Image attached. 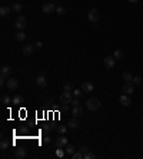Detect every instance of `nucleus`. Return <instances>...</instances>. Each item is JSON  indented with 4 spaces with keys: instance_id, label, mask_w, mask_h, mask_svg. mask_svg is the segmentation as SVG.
<instances>
[{
    "instance_id": "nucleus-2",
    "label": "nucleus",
    "mask_w": 143,
    "mask_h": 159,
    "mask_svg": "<svg viewBox=\"0 0 143 159\" xmlns=\"http://www.w3.org/2000/svg\"><path fill=\"white\" fill-rule=\"evenodd\" d=\"M74 96H73V93L72 92H63L62 95H60V98H59V100H60V103L62 105H67V103H70L72 99H73Z\"/></svg>"
},
{
    "instance_id": "nucleus-14",
    "label": "nucleus",
    "mask_w": 143,
    "mask_h": 159,
    "mask_svg": "<svg viewBox=\"0 0 143 159\" xmlns=\"http://www.w3.org/2000/svg\"><path fill=\"white\" fill-rule=\"evenodd\" d=\"M93 89H94V86L90 82H83L82 83V90L83 92H93Z\"/></svg>"
},
{
    "instance_id": "nucleus-30",
    "label": "nucleus",
    "mask_w": 143,
    "mask_h": 159,
    "mask_svg": "<svg viewBox=\"0 0 143 159\" xmlns=\"http://www.w3.org/2000/svg\"><path fill=\"white\" fill-rule=\"evenodd\" d=\"M72 158L73 159H83V153L79 151V152H74L73 155H72Z\"/></svg>"
},
{
    "instance_id": "nucleus-25",
    "label": "nucleus",
    "mask_w": 143,
    "mask_h": 159,
    "mask_svg": "<svg viewBox=\"0 0 143 159\" xmlns=\"http://www.w3.org/2000/svg\"><path fill=\"white\" fill-rule=\"evenodd\" d=\"M113 57L115 59H122L123 57V50H120V49H116L115 53H113Z\"/></svg>"
},
{
    "instance_id": "nucleus-37",
    "label": "nucleus",
    "mask_w": 143,
    "mask_h": 159,
    "mask_svg": "<svg viewBox=\"0 0 143 159\" xmlns=\"http://www.w3.org/2000/svg\"><path fill=\"white\" fill-rule=\"evenodd\" d=\"M50 142H52V138H50L49 135H46V136H44V143H46V145H49Z\"/></svg>"
},
{
    "instance_id": "nucleus-11",
    "label": "nucleus",
    "mask_w": 143,
    "mask_h": 159,
    "mask_svg": "<svg viewBox=\"0 0 143 159\" xmlns=\"http://www.w3.org/2000/svg\"><path fill=\"white\" fill-rule=\"evenodd\" d=\"M119 102H120V105L122 106H129L132 103V99H130V95H126L123 93L122 96H120V99H119Z\"/></svg>"
},
{
    "instance_id": "nucleus-16",
    "label": "nucleus",
    "mask_w": 143,
    "mask_h": 159,
    "mask_svg": "<svg viewBox=\"0 0 143 159\" xmlns=\"http://www.w3.org/2000/svg\"><path fill=\"white\" fill-rule=\"evenodd\" d=\"M15 156H16L17 159L26 158V149H23V148H19V149H16V152H15Z\"/></svg>"
},
{
    "instance_id": "nucleus-6",
    "label": "nucleus",
    "mask_w": 143,
    "mask_h": 159,
    "mask_svg": "<svg viewBox=\"0 0 143 159\" xmlns=\"http://www.w3.org/2000/svg\"><path fill=\"white\" fill-rule=\"evenodd\" d=\"M6 86L9 90H17L19 89V82L16 77H9L7 82H6Z\"/></svg>"
},
{
    "instance_id": "nucleus-28",
    "label": "nucleus",
    "mask_w": 143,
    "mask_h": 159,
    "mask_svg": "<svg viewBox=\"0 0 143 159\" xmlns=\"http://www.w3.org/2000/svg\"><path fill=\"white\" fill-rule=\"evenodd\" d=\"M0 148H1V151H6V149L9 148V141L1 139V142H0Z\"/></svg>"
},
{
    "instance_id": "nucleus-40",
    "label": "nucleus",
    "mask_w": 143,
    "mask_h": 159,
    "mask_svg": "<svg viewBox=\"0 0 143 159\" xmlns=\"http://www.w3.org/2000/svg\"><path fill=\"white\" fill-rule=\"evenodd\" d=\"M49 1H52V0H49Z\"/></svg>"
},
{
    "instance_id": "nucleus-27",
    "label": "nucleus",
    "mask_w": 143,
    "mask_h": 159,
    "mask_svg": "<svg viewBox=\"0 0 143 159\" xmlns=\"http://www.w3.org/2000/svg\"><path fill=\"white\" fill-rule=\"evenodd\" d=\"M72 93H73V96H74V98H80V96L83 95V90H82V89H73V92H72Z\"/></svg>"
},
{
    "instance_id": "nucleus-36",
    "label": "nucleus",
    "mask_w": 143,
    "mask_h": 159,
    "mask_svg": "<svg viewBox=\"0 0 143 159\" xmlns=\"http://www.w3.org/2000/svg\"><path fill=\"white\" fill-rule=\"evenodd\" d=\"M56 155H57L59 158H62V156L65 155V151H62V149H57V151H56Z\"/></svg>"
},
{
    "instance_id": "nucleus-9",
    "label": "nucleus",
    "mask_w": 143,
    "mask_h": 159,
    "mask_svg": "<svg viewBox=\"0 0 143 159\" xmlns=\"http://www.w3.org/2000/svg\"><path fill=\"white\" fill-rule=\"evenodd\" d=\"M72 115H73V118H82L83 116V107L80 105L77 106H73V110H72Z\"/></svg>"
},
{
    "instance_id": "nucleus-22",
    "label": "nucleus",
    "mask_w": 143,
    "mask_h": 159,
    "mask_svg": "<svg viewBox=\"0 0 143 159\" xmlns=\"http://www.w3.org/2000/svg\"><path fill=\"white\" fill-rule=\"evenodd\" d=\"M73 89H74V86H73L72 82H66L63 85V90H66V92H73Z\"/></svg>"
},
{
    "instance_id": "nucleus-23",
    "label": "nucleus",
    "mask_w": 143,
    "mask_h": 159,
    "mask_svg": "<svg viewBox=\"0 0 143 159\" xmlns=\"http://www.w3.org/2000/svg\"><path fill=\"white\" fill-rule=\"evenodd\" d=\"M56 13H57L59 16H65L67 12H66V9H65L63 6H57V7H56Z\"/></svg>"
},
{
    "instance_id": "nucleus-24",
    "label": "nucleus",
    "mask_w": 143,
    "mask_h": 159,
    "mask_svg": "<svg viewBox=\"0 0 143 159\" xmlns=\"http://www.w3.org/2000/svg\"><path fill=\"white\" fill-rule=\"evenodd\" d=\"M67 128H69L67 125H59V126H57V132H59L60 135H65L66 130H67Z\"/></svg>"
},
{
    "instance_id": "nucleus-5",
    "label": "nucleus",
    "mask_w": 143,
    "mask_h": 159,
    "mask_svg": "<svg viewBox=\"0 0 143 159\" xmlns=\"http://www.w3.org/2000/svg\"><path fill=\"white\" fill-rule=\"evenodd\" d=\"M15 26H16V29L19 30H23V29H26V26H27V20L24 16H19L16 19V22H15Z\"/></svg>"
},
{
    "instance_id": "nucleus-18",
    "label": "nucleus",
    "mask_w": 143,
    "mask_h": 159,
    "mask_svg": "<svg viewBox=\"0 0 143 159\" xmlns=\"http://www.w3.org/2000/svg\"><path fill=\"white\" fill-rule=\"evenodd\" d=\"M26 37H27V35H26L23 30H19L17 33H16V40H17V42H24Z\"/></svg>"
},
{
    "instance_id": "nucleus-12",
    "label": "nucleus",
    "mask_w": 143,
    "mask_h": 159,
    "mask_svg": "<svg viewBox=\"0 0 143 159\" xmlns=\"http://www.w3.org/2000/svg\"><path fill=\"white\" fill-rule=\"evenodd\" d=\"M123 93H126V95H132L133 92H135V88H133V83L132 82H126L125 85H123Z\"/></svg>"
},
{
    "instance_id": "nucleus-7",
    "label": "nucleus",
    "mask_w": 143,
    "mask_h": 159,
    "mask_svg": "<svg viewBox=\"0 0 143 159\" xmlns=\"http://www.w3.org/2000/svg\"><path fill=\"white\" fill-rule=\"evenodd\" d=\"M42 12L46 13V15H50V13L56 12V7H54V4L52 1H47V3H44V4L42 6Z\"/></svg>"
},
{
    "instance_id": "nucleus-38",
    "label": "nucleus",
    "mask_w": 143,
    "mask_h": 159,
    "mask_svg": "<svg viewBox=\"0 0 143 159\" xmlns=\"http://www.w3.org/2000/svg\"><path fill=\"white\" fill-rule=\"evenodd\" d=\"M35 47H36V49H42V47H43V43H42V42H36Z\"/></svg>"
},
{
    "instance_id": "nucleus-4",
    "label": "nucleus",
    "mask_w": 143,
    "mask_h": 159,
    "mask_svg": "<svg viewBox=\"0 0 143 159\" xmlns=\"http://www.w3.org/2000/svg\"><path fill=\"white\" fill-rule=\"evenodd\" d=\"M99 10L97 9H92L89 10V13H87V19H89L90 23H97L99 22Z\"/></svg>"
},
{
    "instance_id": "nucleus-13",
    "label": "nucleus",
    "mask_w": 143,
    "mask_h": 159,
    "mask_svg": "<svg viewBox=\"0 0 143 159\" xmlns=\"http://www.w3.org/2000/svg\"><path fill=\"white\" fill-rule=\"evenodd\" d=\"M36 85H37L39 88H46V85H47V79H46L43 75H40V76H37V79H36Z\"/></svg>"
},
{
    "instance_id": "nucleus-3",
    "label": "nucleus",
    "mask_w": 143,
    "mask_h": 159,
    "mask_svg": "<svg viewBox=\"0 0 143 159\" xmlns=\"http://www.w3.org/2000/svg\"><path fill=\"white\" fill-rule=\"evenodd\" d=\"M67 143H69V142H67V138L62 135V136H59V138L54 141V146H56L57 149H65Z\"/></svg>"
},
{
    "instance_id": "nucleus-15",
    "label": "nucleus",
    "mask_w": 143,
    "mask_h": 159,
    "mask_svg": "<svg viewBox=\"0 0 143 159\" xmlns=\"http://www.w3.org/2000/svg\"><path fill=\"white\" fill-rule=\"evenodd\" d=\"M10 12H12V9H10V7H7V6H1V7H0V16H1V17L9 16V15H10Z\"/></svg>"
},
{
    "instance_id": "nucleus-17",
    "label": "nucleus",
    "mask_w": 143,
    "mask_h": 159,
    "mask_svg": "<svg viewBox=\"0 0 143 159\" xmlns=\"http://www.w3.org/2000/svg\"><path fill=\"white\" fill-rule=\"evenodd\" d=\"M67 126H69L70 129H76V128H79V121H77V118H72L70 121L67 122Z\"/></svg>"
},
{
    "instance_id": "nucleus-39",
    "label": "nucleus",
    "mask_w": 143,
    "mask_h": 159,
    "mask_svg": "<svg viewBox=\"0 0 143 159\" xmlns=\"http://www.w3.org/2000/svg\"><path fill=\"white\" fill-rule=\"evenodd\" d=\"M129 1H130V3H137L139 0H129Z\"/></svg>"
},
{
    "instance_id": "nucleus-32",
    "label": "nucleus",
    "mask_w": 143,
    "mask_h": 159,
    "mask_svg": "<svg viewBox=\"0 0 143 159\" xmlns=\"http://www.w3.org/2000/svg\"><path fill=\"white\" fill-rule=\"evenodd\" d=\"M140 82H142V77L140 76H135L133 80H132V83H135V85H140Z\"/></svg>"
},
{
    "instance_id": "nucleus-34",
    "label": "nucleus",
    "mask_w": 143,
    "mask_h": 159,
    "mask_svg": "<svg viewBox=\"0 0 143 159\" xmlns=\"http://www.w3.org/2000/svg\"><path fill=\"white\" fill-rule=\"evenodd\" d=\"M79 151H80V152H82V153H83V155H85V153H86V152H89V148H87V146H86V145H82V146H80V148H79Z\"/></svg>"
},
{
    "instance_id": "nucleus-19",
    "label": "nucleus",
    "mask_w": 143,
    "mask_h": 159,
    "mask_svg": "<svg viewBox=\"0 0 143 159\" xmlns=\"http://www.w3.org/2000/svg\"><path fill=\"white\" fill-rule=\"evenodd\" d=\"M74 151H76V148H74L73 145H70V143H67V145H66V148H65V152H66L67 155H73V153H74Z\"/></svg>"
},
{
    "instance_id": "nucleus-1",
    "label": "nucleus",
    "mask_w": 143,
    "mask_h": 159,
    "mask_svg": "<svg viewBox=\"0 0 143 159\" xmlns=\"http://www.w3.org/2000/svg\"><path fill=\"white\" fill-rule=\"evenodd\" d=\"M100 100L97 99V98H89L87 99V102H86V107H87V110L90 112H96V110H99L100 109Z\"/></svg>"
},
{
    "instance_id": "nucleus-33",
    "label": "nucleus",
    "mask_w": 143,
    "mask_h": 159,
    "mask_svg": "<svg viewBox=\"0 0 143 159\" xmlns=\"http://www.w3.org/2000/svg\"><path fill=\"white\" fill-rule=\"evenodd\" d=\"M53 129H54V128L52 126V125H44V126H43V130H44L46 133H49V132H50V130H53Z\"/></svg>"
},
{
    "instance_id": "nucleus-21",
    "label": "nucleus",
    "mask_w": 143,
    "mask_h": 159,
    "mask_svg": "<svg viewBox=\"0 0 143 159\" xmlns=\"http://www.w3.org/2000/svg\"><path fill=\"white\" fill-rule=\"evenodd\" d=\"M1 102H3L4 105H9V103L13 102V99H12L9 95H1Z\"/></svg>"
},
{
    "instance_id": "nucleus-35",
    "label": "nucleus",
    "mask_w": 143,
    "mask_h": 159,
    "mask_svg": "<svg viewBox=\"0 0 143 159\" xmlns=\"http://www.w3.org/2000/svg\"><path fill=\"white\" fill-rule=\"evenodd\" d=\"M72 105L73 106H77L79 105V98H73V99H72V102H70Z\"/></svg>"
},
{
    "instance_id": "nucleus-29",
    "label": "nucleus",
    "mask_w": 143,
    "mask_h": 159,
    "mask_svg": "<svg viewBox=\"0 0 143 159\" xmlns=\"http://www.w3.org/2000/svg\"><path fill=\"white\" fill-rule=\"evenodd\" d=\"M22 9H23V6H22L20 3H15L13 7H12V10H15V12H20Z\"/></svg>"
},
{
    "instance_id": "nucleus-31",
    "label": "nucleus",
    "mask_w": 143,
    "mask_h": 159,
    "mask_svg": "<svg viewBox=\"0 0 143 159\" xmlns=\"http://www.w3.org/2000/svg\"><path fill=\"white\" fill-rule=\"evenodd\" d=\"M94 158H96V155L92 153V152H86V153L83 155V159H94Z\"/></svg>"
},
{
    "instance_id": "nucleus-8",
    "label": "nucleus",
    "mask_w": 143,
    "mask_h": 159,
    "mask_svg": "<svg viewBox=\"0 0 143 159\" xmlns=\"http://www.w3.org/2000/svg\"><path fill=\"white\" fill-rule=\"evenodd\" d=\"M103 65H105L106 69H113L115 65H116V59L113 56H106L105 60H103Z\"/></svg>"
},
{
    "instance_id": "nucleus-26",
    "label": "nucleus",
    "mask_w": 143,
    "mask_h": 159,
    "mask_svg": "<svg viewBox=\"0 0 143 159\" xmlns=\"http://www.w3.org/2000/svg\"><path fill=\"white\" fill-rule=\"evenodd\" d=\"M13 103H16V105H20V103H23V96H20V95H16V96L13 98Z\"/></svg>"
},
{
    "instance_id": "nucleus-20",
    "label": "nucleus",
    "mask_w": 143,
    "mask_h": 159,
    "mask_svg": "<svg viewBox=\"0 0 143 159\" xmlns=\"http://www.w3.org/2000/svg\"><path fill=\"white\" fill-rule=\"evenodd\" d=\"M122 77H123L125 82H132V80H133V75H132L130 72H123V76H122Z\"/></svg>"
},
{
    "instance_id": "nucleus-10",
    "label": "nucleus",
    "mask_w": 143,
    "mask_h": 159,
    "mask_svg": "<svg viewBox=\"0 0 143 159\" xmlns=\"http://www.w3.org/2000/svg\"><path fill=\"white\" fill-rule=\"evenodd\" d=\"M36 47H35V45H24L23 47H22V53L24 54V56H29V54H32L33 53V50H35Z\"/></svg>"
}]
</instances>
